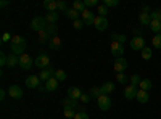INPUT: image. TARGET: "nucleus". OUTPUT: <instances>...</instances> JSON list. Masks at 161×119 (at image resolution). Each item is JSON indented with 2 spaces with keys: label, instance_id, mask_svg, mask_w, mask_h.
Wrapping results in <instances>:
<instances>
[{
  "label": "nucleus",
  "instance_id": "f257e3e1",
  "mask_svg": "<svg viewBox=\"0 0 161 119\" xmlns=\"http://www.w3.org/2000/svg\"><path fill=\"white\" fill-rule=\"evenodd\" d=\"M26 45H28V44H26V39L21 37V35H15V37L11 39V51L15 55H19L21 57L24 51H26Z\"/></svg>",
  "mask_w": 161,
  "mask_h": 119
},
{
  "label": "nucleus",
  "instance_id": "f03ea898",
  "mask_svg": "<svg viewBox=\"0 0 161 119\" xmlns=\"http://www.w3.org/2000/svg\"><path fill=\"white\" fill-rule=\"evenodd\" d=\"M47 26H48V23H47V19L42 18V16H36V18H32V21H31V29L36 31V32H40V31L47 29Z\"/></svg>",
  "mask_w": 161,
  "mask_h": 119
},
{
  "label": "nucleus",
  "instance_id": "7ed1b4c3",
  "mask_svg": "<svg viewBox=\"0 0 161 119\" xmlns=\"http://www.w3.org/2000/svg\"><path fill=\"white\" fill-rule=\"evenodd\" d=\"M32 64H36V61L32 60V57H31V55L23 53V55L19 57V66H21V68H23L24 71L31 69V68H32Z\"/></svg>",
  "mask_w": 161,
  "mask_h": 119
},
{
  "label": "nucleus",
  "instance_id": "20e7f679",
  "mask_svg": "<svg viewBox=\"0 0 161 119\" xmlns=\"http://www.w3.org/2000/svg\"><path fill=\"white\" fill-rule=\"evenodd\" d=\"M97 103H98V108H100L102 111H108V110L111 108V105H113L110 95H100V97L97 98Z\"/></svg>",
  "mask_w": 161,
  "mask_h": 119
},
{
  "label": "nucleus",
  "instance_id": "39448f33",
  "mask_svg": "<svg viewBox=\"0 0 161 119\" xmlns=\"http://www.w3.org/2000/svg\"><path fill=\"white\" fill-rule=\"evenodd\" d=\"M130 48L136 51H142L145 48V39L142 35H136L130 39Z\"/></svg>",
  "mask_w": 161,
  "mask_h": 119
},
{
  "label": "nucleus",
  "instance_id": "423d86ee",
  "mask_svg": "<svg viewBox=\"0 0 161 119\" xmlns=\"http://www.w3.org/2000/svg\"><path fill=\"white\" fill-rule=\"evenodd\" d=\"M36 66L37 68H40V69H48L50 68V58L45 55V53H40L37 58H36Z\"/></svg>",
  "mask_w": 161,
  "mask_h": 119
},
{
  "label": "nucleus",
  "instance_id": "0eeeda50",
  "mask_svg": "<svg viewBox=\"0 0 161 119\" xmlns=\"http://www.w3.org/2000/svg\"><path fill=\"white\" fill-rule=\"evenodd\" d=\"M110 48H111L113 57H116V58H123V53H124V45H123V44H119V42L113 41L111 45H110Z\"/></svg>",
  "mask_w": 161,
  "mask_h": 119
},
{
  "label": "nucleus",
  "instance_id": "6e6552de",
  "mask_svg": "<svg viewBox=\"0 0 161 119\" xmlns=\"http://www.w3.org/2000/svg\"><path fill=\"white\" fill-rule=\"evenodd\" d=\"M113 69L116 71V74H118V73H124V71L127 69V61H126V58H116L114 63H113Z\"/></svg>",
  "mask_w": 161,
  "mask_h": 119
},
{
  "label": "nucleus",
  "instance_id": "1a4fd4ad",
  "mask_svg": "<svg viewBox=\"0 0 161 119\" xmlns=\"http://www.w3.org/2000/svg\"><path fill=\"white\" fill-rule=\"evenodd\" d=\"M93 26H95V29L103 32L106 31V28H108V19H106L105 16H97L95 18V23H93Z\"/></svg>",
  "mask_w": 161,
  "mask_h": 119
},
{
  "label": "nucleus",
  "instance_id": "9d476101",
  "mask_svg": "<svg viewBox=\"0 0 161 119\" xmlns=\"http://www.w3.org/2000/svg\"><path fill=\"white\" fill-rule=\"evenodd\" d=\"M80 15H82V21H84V24H87V26H90V24H93L95 23V15H93V13L89 10V8H86L82 13H80Z\"/></svg>",
  "mask_w": 161,
  "mask_h": 119
},
{
  "label": "nucleus",
  "instance_id": "9b49d317",
  "mask_svg": "<svg viewBox=\"0 0 161 119\" xmlns=\"http://www.w3.org/2000/svg\"><path fill=\"white\" fill-rule=\"evenodd\" d=\"M8 94L11 98H15V100H21L23 98V89L19 85H10L8 89Z\"/></svg>",
  "mask_w": 161,
  "mask_h": 119
},
{
  "label": "nucleus",
  "instance_id": "f8f14e48",
  "mask_svg": "<svg viewBox=\"0 0 161 119\" xmlns=\"http://www.w3.org/2000/svg\"><path fill=\"white\" fill-rule=\"evenodd\" d=\"M137 92H139V87H134V85H126V89H124V97H126V100H134L137 97Z\"/></svg>",
  "mask_w": 161,
  "mask_h": 119
},
{
  "label": "nucleus",
  "instance_id": "ddd939ff",
  "mask_svg": "<svg viewBox=\"0 0 161 119\" xmlns=\"http://www.w3.org/2000/svg\"><path fill=\"white\" fill-rule=\"evenodd\" d=\"M26 87H28V89H39L40 87L39 76H29V77H26Z\"/></svg>",
  "mask_w": 161,
  "mask_h": 119
},
{
  "label": "nucleus",
  "instance_id": "4468645a",
  "mask_svg": "<svg viewBox=\"0 0 161 119\" xmlns=\"http://www.w3.org/2000/svg\"><path fill=\"white\" fill-rule=\"evenodd\" d=\"M80 95H82V90H80L79 87H69V89H68V98L79 100Z\"/></svg>",
  "mask_w": 161,
  "mask_h": 119
},
{
  "label": "nucleus",
  "instance_id": "2eb2a0df",
  "mask_svg": "<svg viewBox=\"0 0 161 119\" xmlns=\"http://www.w3.org/2000/svg\"><path fill=\"white\" fill-rule=\"evenodd\" d=\"M48 47L52 48V50H60L61 48V39L58 37V35H55V37H52L50 41H48Z\"/></svg>",
  "mask_w": 161,
  "mask_h": 119
},
{
  "label": "nucleus",
  "instance_id": "dca6fc26",
  "mask_svg": "<svg viewBox=\"0 0 161 119\" xmlns=\"http://www.w3.org/2000/svg\"><path fill=\"white\" fill-rule=\"evenodd\" d=\"M53 76H55V71H53L52 68H48V69H44V71H40V74H39V79L40 81H48V79H52Z\"/></svg>",
  "mask_w": 161,
  "mask_h": 119
},
{
  "label": "nucleus",
  "instance_id": "f3484780",
  "mask_svg": "<svg viewBox=\"0 0 161 119\" xmlns=\"http://www.w3.org/2000/svg\"><path fill=\"white\" fill-rule=\"evenodd\" d=\"M136 100H137L139 103H148V100H150V94H148V92H145V90H140V89H139Z\"/></svg>",
  "mask_w": 161,
  "mask_h": 119
},
{
  "label": "nucleus",
  "instance_id": "a211bd4d",
  "mask_svg": "<svg viewBox=\"0 0 161 119\" xmlns=\"http://www.w3.org/2000/svg\"><path fill=\"white\" fill-rule=\"evenodd\" d=\"M44 8H45L48 13L58 11V3L55 2V0H45V2H44Z\"/></svg>",
  "mask_w": 161,
  "mask_h": 119
},
{
  "label": "nucleus",
  "instance_id": "6ab92c4d",
  "mask_svg": "<svg viewBox=\"0 0 161 119\" xmlns=\"http://www.w3.org/2000/svg\"><path fill=\"white\" fill-rule=\"evenodd\" d=\"M45 89L48 90V92H55L57 89H58V81L55 77H52V79H48V81L45 82Z\"/></svg>",
  "mask_w": 161,
  "mask_h": 119
},
{
  "label": "nucleus",
  "instance_id": "aec40b11",
  "mask_svg": "<svg viewBox=\"0 0 161 119\" xmlns=\"http://www.w3.org/2000/svg\"><path fill=\"white\" fill-rule=\"evenodd\" d=\"M139 21H140V24H143V26H150V23H152V16H150V13H140L139 15Z\"/></svg>",
  "mask_w": 161,
  "mask_h": 119
},
{
  "label": "nucleus",
  "instance_id": "412c9836",
  "mask_svg": "<svg viewBox=\"0 0 161 119\" xmlns=\"http://www.w3.org/2000/svg\"><path fill=\"white\" fill-rule=\"evenodd\" d=\"M113 90H114V84H113V82H105V84L102 85V94H103V95H110Z\"/></svg>",
  "mask_w": 161,
  "mask_h": 119
},
{
  "label": "nucleus",
  "instance_id": "4be33fe9",
  "mask_svg": "<svg viewBox=\"0 0 161 119\" xmlns=\"http://www.w3.org/2000/svg\"><path fill=\"white\" fill-rule=\"evenodd\" d=\"M63 106H64V108H71V110H76V108H77V100H73V98H66V100H63Z\"/></svg>",
  "mask_w": 161,
  "mask_h": 119
},
{
  "label": "nucleus",
  "instance_id": "5701e85b",
  "mask_svg": "<svg viewBox=\"0 0 161 119\" xmlns=\"http://www.w3.org/2000/svg\"><path fill=\"white\" fill-rule=\"evenodd\" d=\"M16 64H19V57H18V55H15V53L8 55V63H7V66L13 68V66H16Z\"/></svg>",
  "mask_w": 161,
  "mask_h": 119
},
{
  "label": "nucleus",
  "instance_id": "b1692460",
  "mask_svg": "<svg viewBox=\"0 0 161 119\" xmlns=\"http://www.w3.org/2000/svg\"><path fill=\"white\" fill-rule=\"evenodd\" d=\"M73 10H76L77 13H82L86 10V3L80 2V0H74L73 2Z\"/></svg>",
  "mask_w": 161,
  "mask_h": 119
},
{
  "label": "nucleus",
  "instance_id": "393cba45",
  "mask_svg": "<svg viewBox=\"0 0 161 119\" xmlns=\"http://www.w3.org/2000/svg\"><path fill=\"white\" fill-rule=\"evenodd\" d=\"M47 23L48 24H55L58 21V11H53V13H47V16H45Z\"/></svg>",
  "mask_w": 161,
  "mask_h": 119
},
{
  "label": "nucleus",
  "instance_id": "a878e982",
  "mask_svg": "<svg viewBox=\"0 0 161 119\" xmlns=\"http://www.w3.org/2000/svg\"><path fill=\"white\" fill-rule=\"evenodd\" d=\"M150 29H152L155 34H161V23L156 21V19H152V23H150Z\"/></svg>",
  "mask_w": 161,
  "mask_h": 119
},
{
  "label": "nucleus",
  "instance_id": "bb28decb",
  "mask_svg": "<svg viewBox=\"0 0 161 119\" xmlns=\"http://www.w3.org/2000/svg\"><path fill=\"white\" fill-rule=\"evenodd\" d=\"M140 90H145V92H148L150 89H152V81H150V79H142V81H140Z\"/></svg>",
  "mask_w": 161,
  "mask_h": 119
},
{
  "label": "nucleus",
  "instance_id": "cd10ccee",
  "mask_svg": "<svg viewBox=\"0 0 161 119\" xmlns=\"http://www.w3.org/2000/svg\"><path fill=\"white\" fill-rule=\"evenodd\" d=\"M79 15H80V13H77V11H76V10H73V8H69L68 11H66V16H68L69 19H73V21H77Z\"/></svg>",
  "mask_w": 161,
  "mask_h": 119
},
{
  "label": "nucleus",
  "instance_id": "c85d7f7f",
  "mask_svg": "<svg viewBox=\"0 0 161 119\" xmlns=\"http://www.w3.org/2000/svg\"><path fill=\"white\" fill-rule=\"evenodd\" d=\"M63 114H64V117H68V119H74V117H76V110L63 108Z\"/></svg>",
  "mask_w": 161,
  "mask_h": 119
},
{
  "label": "nucleus",
  "instance_id": "c756f323",
  "mask_svg": "<svg viewBox=\"0 0 161 119\" xmlns=\"http://www.w3.org/2000/svg\"><path fill=\"white\" fill-rule=\"evenodd\" d=\"M152 44H153V47L155 48H161V34H155L153 35V39H152Z\"/></svg>",
  "mask_w": 161,
  "mask_h": 119
},
{
  "label": "nucleus",
  "instance_id": "7c9ffc66",
  "mask_svg": "<svg viewBox=\"0 0 161 119\" xmlns=\"http://www.w3.org/2000/svg\"><path fill=\"white\" fill-rule=\"evenodd\" d=\"M47 39H48V41L52 39V37H50V34L47 32V29H44V31H40V32H39V41L42 42V44H44V42H47Z\"/></svg>",
  "mask_w": 161,
  "mask_h": 119
},
{
  "label": "nucleus",
  "instance_id": "2f4dec72",
  "mask_svg": "<svg viewBox=\"0 0 161 119\" xmlns=\"http://www.w3.org/2000/svg\"><path fill=\"white\" fill-rule=\"evenodd\" d=\"M53 77H55L58 82H60V81L63 82V81H66V73L61 71V69H57V71H55V76H53Z\"/></svg>",
  "mask_w": 161,
  "mask_h": 119
},
{
  "label": "nucleus",
  "instance_id": "473e14b6",
  "mask_svg": "<svg viewBox=\"0 0 161 119\" xmlns=\"http://www.w3.org/2000/svg\"><path fill=\"white\" fill-rule=\"evenodd\" d=\"M100 95H103V94H102V87H92V89H90V97L98 98Z\"/></svg>",
  "mask_w": 161,
  "mask_h": 119
},
{
  "label": "nucleus",
  "instance_id": "72a5a7b5",
  "mask_svg": "<svg viewBox=\"0 0 161 119\" xmlns=\"http://www.w3.org/2000/svg\"><path fill=\"white\" fill-rule=\"evenodd\" d=\"M140 76L139 74H134V76H130V85H134V87H139L140 85Z\"/></svg>",
  "mask_w": 161,
  "mask_h": 119
},
{
  "label": "nucleus",
  "instance_id": "f704fd0d",
  "mask_svg": "<svg viewBox=\"0 0 161 119\" xmlns=\"http://www.w3.org/2000/svg\"><path fill=\"white\" fill-rule=\"evenodd\" d=\"M140 53H142V58H143V60H150V58H152V48L145 47Z\"/></svg>",
  "mask_w": 161,
  "mask_h": 119
},
{
  "label": "nucleus",
  "instance_id": "c9c22d12",
  "mask_svg": "<svg viewBox=\"0 0 161 119\" xmlns=\"http://www.w3.org/2000/svg\"><path fill=\"white\" fill-rule=\"evenodd\" d=\"M116 81H118L119 84H126V82H127V77H126L124 73H118V74H116Z\"/></svg>",
  "mask_w": 161,
  "mask_h": 119
},
{
  "label": "nucleus",
  "instance_id": "e433bc0d",
  "mask_svg": "<svg viewBox=\"0 0 161 119\" xmlns=\"http://www.w3.org/2000/svg\"><path fill=\"white\" fill-rule=\"evenodd\" d=\"M58 11H63V13H66L68 11V5H66V2H63V0H58Z\"/></svg>",
  "mask_w": 161,
  "mask_h": 119
},
{
  "label": "nucleus",
  "instance_id": "4c0bfd02",
  "mask_svg": "<svg viewBox=\"0 0 161 119\" xmlns=\"http://www.w3.org/2000/svg\"><path fill=\"white\" fill-rule=\"evenodd\" d=\"M150 16H152V19H156V21L161 23V10H155V11H152V13H150Z\"/></svg>",
  "mask_w": 161,
  "mask_h": 119
},
{
  "label": "nucleus",
  "instance_id": "58836bf2",
  "mask_svg": "<svg viewBox=\"0 0 161 119\" xmlns=\"http://www.w3.org/2000/svg\"><path fill=\"white\" fill-rule=\"evenodd\" d=\"M106 15H108V7L98 5V16H106Z\"/></svg>",
  "mask_w": 161,
  "mask_h": 119
},
{
  "label": "nucleus",
  "instance_id": "ea45409f",
  "mask_svg": "<svg viewBox=\"0 0 161 119\" xmlns=\"http://www.w3.org/2000/svg\"><path fill=\"white\" fill-rule=\"evenodd\" d=\"M47 32H48L50 35L55 37V34H57V26H55V24H48V26H47Z\"/></svg>",
  "mask_w": 161,
  "mask_h": 119
},
{
  "label": "nucleus",
  "instance_id": "a19ab883",
  "mask_svg": "<svg viewBox=\"0 0 161 119\" xmlns=\"http://www.w3.org/2000/svg\"><path fill=\"white\" fill-rule=\"evenodd\" d=\"M103 5L105 7H118L119 5V0H105Z\"/></svg>",
  "mask_w": 161,
  "mask_h": 119
},
{
  "label": "nucleus",
  "instance_id": "79ce46f5",
  "mask_svg": "<svg viewBox=\"0 0 161 119\" xmlns=\"http://www.w3.org/2000/svg\"><path fill=\"white\" fill-rule=\"evenodd\" d=\"M86 8H90V7H98V2L97 0H86Z\"/></svg>",
  "mask_w": 161,
  "mask_h": 119
},
{
  "label": "nucleus",
  "instance_id": "37998d69",
  "mask_svg": "<svg viewBox=\"0 0 161 119\" xmlns=\"http://www.w3.org/2000/svg\"><path fill=\"white\" fill-rule=\"evenodd\" d=\"M74 119H89V116H87L86 111H79V113H76V117Z\"/></svg>",
  "mask_w": 161,
  "mask_h": 119
},
{
  "label": "nucleus",
  "instance_id": "c03bdc74",
  "mask_svg": "<svg viewBox=\"0 0 161 119\" xmlns=\"http://www.w3.org/2000/svg\"><path fill=\"white\" fill-rule=\"evenodd\" d=\"M7 63H8V55L2 53V55H0V64H2V66H7Z\"/></svg>",
  "mask_w": 161,
  "mask_h": 119
},
{
  "label": "nucleus",
  "instance_id": "a18cd8bd",
  "mask_svg": "<svg viewBox=\"0 0 161 119\" xmlns=\"http://www.w3.org/2000/svg\"><path fill=\"white\" fill-rule=\"evenodd\" d=\"M73 26H74V29H82V26H84V21L77 19V21H74V23H73Z\"/></svg>",
  "mask_w": 161,
  "mask_h": 119
},
{
  "label": "nucleus",
  "instance_id": "49530a36",
  "mask_svg": "<svg viewBox=\"0 0 161 119\" xmlns=\"http://www.w3.org/2000/svg\"><path fill=\"white\" fill-rule=\"evenodd\" d=\"M10 39H13V37L10 35V32H3V34H2V42H3V44H5V42H8Z\"/></svg>",
  "mask_w": 161,
  "mask_h": 119
},
{
  "label": "nucleus",
  "instance_id": "de8ad7c7",
  "mask_svg": "<svg viewBox=\"0 0 161 119\" xmlns=\"http://www.w3.org/2000/svg\"><path fill=\"white\" fill-rule=\"evenodd\" d=\"M79 100L82 101V103H89V101H90V95H87V94H82Z\"/></svg>",
  "mask_w": 161,
  "mask_h": 119
},
{
  "label": "nucleus",
  "instance_id": "09e8293b",
  "mask_svg": "<svg viewBox=\"0 0 161 119\" xmlns=\"http://www.w3.org/2000/svg\"><path fill=\"white\" fill-rule=\"evenodd\" d=\"M116 42H119V44H123V45H124V42H126V35H123V34H121V35H118Z\"/></svg>",
  "mask_w": 161,
  "mask_h": 119
},
{
  "label": "nucleus",
  "instance_id": "8fccbe9b",
  "mask_svg": "<svg viewBox=\"0 0 161 119\" xmlns=\"http://www.w3.org/2000/svg\"><path fill=\"white\" fill-rule=\"evenodd\" d=\"M7 97V90H0V101H3Z\"/></svg>",
  "mask_w": 161,
  "mask_h": 119
},
{
  "label": "nucleus",
  "instance_id": "3c124183",
  "mask_svg": "<svg viewBox=\"0 0 161 119\" xmlns=\"http://www.w3.org/2000/svg\"><path fill=\"white\" fill-rule=\"evenodd\" d=\"M0 5L5 8V7H8V2H7V0H2V2H0Z\"/></svg>",
  "mask_w": 161,
  "mask_h": 119
},
{
  "label": "nucleus",
  "instance_id": "603ef678",
  "mask_svg": "<svg viewBox=\"0 0 161 119\" xmlns=\"http://www.w3.org/2000/svg\"><path fill=\"white\" fill-rule=\"evenodd\" d=\"M148 10H150L148 5H143V13H148Z\"/></svg>",
  "mask_w": 161,
  "mask_h": 119
},
{
  "label": "nucleus",
  "instance_id": "864d4df0",
  "mask_svg": "<svg viewBox=\"0 0 161 119\" xmlns=\"http://www.w3.org/2000/svg\"><path fill=\"white\" fill-rule=\"evenodd\" d=\"M118 35H119V34H111V39H113V41H116V39H118Z\"/></svg>",
  "mask_w": 161,
  "mask_h": 119
}]
</instances>
